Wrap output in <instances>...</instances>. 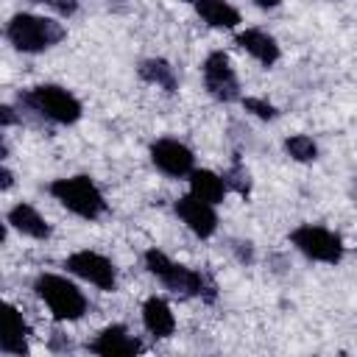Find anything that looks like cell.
<instances>
[{
	"label": "cell",
	"mask_w": 357,
	"mask_h": 357,
	"mask_svg": "<svg viewBox=\"0 0 357 357\" xmlns=\"http://www.w3.org/2000/svg\"><path fill=\"white\" fill-rule=\"evenodd\" d=\"M64 36H67V28L59 20L31 14V11H17L6 22V39L20 53H42L59 45Z\"/></svg>",
	"instance_id": "6da1fadb"
},
{
	"label": "cell",
	"mask_w": 357,
	"mask_h": 357,
	"mask_svg": "<svg viewBox=\"0 0 357 357\" xmlns=\"http://www.w3.org/2000/svg\"><path fill=\"white\" fill-rule=\"evenodd\" d=\"M17 103H20V109H28L50 123H59V126H73L84 114L81 100L59 84H36L31 89H22L17 95Z\"/></svg>",
	"instance_id": "7a4b0ae2"
},
{
	"label": "cell",
	"mask_w": 357,
	"mask_h": 357,
	"mask_svg": "<svg viewBox=\"0 0 357 357\" xmlns=\"http://www.w3.org/2000/svg\"><path fill=\"white\" fill-rule=\"evenodd\" d=\"M142 259H145L148 273L156 276L170 293H176V296H204L206 301L215 298V284H206V276L201 271H195V268H190L184 262L170 259L159 248H148L142 254Z\"/></svg>",
	"instance_id": "3957f363"
},
{
	"label": "cell",
	"mask_w": 357,
	"mask_h": 357,
	"mask_svg": "<svg viewBox=\"0 0 357 357\" xmlns=\"http://www.w3.org/2000/svg\"><path fill=\"white\" fill-rule=\"evenodd\" d=\"M33 293L50 310L56 321H78L89 310L84 290L73 279L59 276V273H39L33 279Z\"/></svg>",
	"instance_id": "277c9868"
},
{
	"label": "cell",
	"mask_w": 357,
	"mask_h": 357,
	"mask_svg": "<svg viewBox=\"0 0 357 357\" xmlns=\"http://www.w3.org/2000/svg\"><path fill=\"white\" fill-rule=\"evenodd\" d=\"M47 192H50L67 212H73L75 218H84V220H98V218L106 215V209H109V204H106L100 187H98L89 176H84V173H78V176H64V178H53V181L47 184Z\"/></svg>",
	"instance_id": "5b68a950"
},
{
	"label": "cell",
	"mask_w": 357,
	"mask_h": 357,
	"mask_svg": "<svg viewBox=\"0 0 357 357\" xmlns=\"http://www.w3.org/2000/svg\"><path fill=\"white\" fill-rule=\"evenodd\" d=\"M290 245L296 251H301L307 259L321 262V265H337L343 259V240L326 229V226H315V223H301L287 234Z\"/></svg>",
	"instance_id": "8992f818"
},
{
	"label": "cell",
	"mask_w": 357,
	"mask_h": 357,
	"mask_svg": "<svg viewBox=\"0 0 357 357\" xmlns=\"http://www.w3.org/2000/svg\"><path fill=\"white\" fill-rule=\"evenodd\" d=\"M64 268L67 273L89 282L92 287L103 290V293H112L117 287V271H114V262L98 251H89V248H81V251H73L67 259H64Z\"/></svg>",
	"instance_id": "52a82bcc"
},
{
	"label": "cell",
	"mask_w": 357,
	"mask_h": 357,
	"mask_svg": "<svg viewBox=\"0 0 357 357\" xmlns=\"http://www.w3.org/2000/svg\"><path fill=\"white\" fill-rule=\"evenodd\" d=\"M201 75H204L206 92H209L215 100H223V103L240 100V81H237V73H234V67H231L229 53L212 50V53L204 59V64H201Z\"/></svg>",
	"instance_id": "ba28073f"
},
{
	"label": "cell",
	"mask_w": 357,
	"mask_h": 357,
	"mask_svg": "<svg viewBox=\"0 0 357 357\" xmlns=\"http://www.w3.org/2000/svg\"><path fill=\"white\" fill-rule=\"evenodd\" d=\"M151 162L159 173H165L167 178H187L195 170V153L173 137H159L151 142Z\"/></svg>",
	"instance_id": "9c48e42d"
},
{
	"label": "cell",
	"mask_w": 357,
	"mask_h": 357,
	"mask_svg": "<svg viewBox=\"0 0 357 357\" xmlns=\"http://www.w3.org/2000/svg\"><path fill=\"white\" fill-rule=\"evenodd\" d=\"M173 209H176L178 220H181L195 237L206 240V237H212V234L218 231V212H215V204H209V201H204V198L187 192V195L176 198Z\"/></svg>",
	"instance_id": "30bf717a"
},
{
	"label": "cell",
	"mask_w": 357,
	"mask_h": 357,
	"mask_svg": "<svg viewBox=\"0 0 357 357\" xmlns=\"http://www.w3.org/2000/svg\"><path fill=\"white\" fill-rule=\"evenodd\" d=\"M86 351L100 354V357H131V354H139L142 351V343H139V337H134L128 332V326L109 324V326H103L86 343Z\"/></svg>",
	"instance_id": "8fae6325"
},
{
	"label": "cell",
	"mask_w": 357,
	"mask_h": 357,
	"mask_svg": "<svg viewBox=\"0 0 357 357\" xmlns=\"http://www.w3.org/2000/svg\"><path fill=\"white\" fill-rule=\"evenodd\" d=\"M234 45H237L240 50H245L254 61H259L262 67H273V64L282 59V47H279V42H276L268 31H262V28H245V31H237Z\"/></svg>",
	"instance_id": "7c38bea8"
},
{
	"label": "cell",
	"mask_w": 357,
	"mask_h": 357,
	"mask_svg": "<svg viewBox=\"0 0 357 357\" xmlns=\"http://www.w3.org/2000/svg\"><path fill=\"white\" fill-rule=\"evenodd\" d=\"M6 220H8V226H11L14 231H20L22 237H31V240H47V237H50V223L45 220V215H42L36 206L25 204V201L14 204V206L6 212Z\"/></svg>",
	"instance_id": "4fadbf2b"
},
{
	"label": "cell",
	"mask_w": 357,
	"mask_h": 357,
	"mask_svg": "<svg viewBox=\"0 0 357 357\" xmlns=\"http://www.w3.org/2000/svg\"><path fill=\"white\" fill-rule=\"evenodd\" d=\"M142 326L148 335L165 340L176 332V315H173V307L162 298V296H148L142 301Z\"/></svg>",
	"instance_id": "5bb4252c"
},
{
	"label": "cell",
	"mask_w": 357,
	"mask_h": 357,
	"mask_svg": "<svg viewBox=\"0 0 357 357\" xmlns=\"http://www.w3.org/2000/svg\"><path fill=\"white\" fill-rule=\"evenodd\" d=\"M28 335H31V326L22 310L14 304H6V335L0 337V354H8V357L28 354Z\"/></svg>",
	"instance_id": "9a60e30c"
},
{
	"label": "cell",
	"mask_w": 357,
	"mask_h": 357,
	"mask_svg": "<svg viewBox=\"0 0 357 357\" xmlns=\"http://www.w3.org/2000/svg\"><path fill=\"white\" fill-rule=\"evenodd\" d=\"M198 17L201 22H206L209 28L218 31H231L240 25V11L229 3V0H184Z\"/></svg>",
	"instance_id": "2e32d148"
},
{
	"label": "cell",
	"mask_w": 357,
	"mask_h": 357,
	"mask_svg": "<svg viewBox=\"0 0 357 357\" xmlns=\"http://www.w3.org/2000/svg\"><path fill=\"white\" fill-rule=\"evenodd\" d=\"M137 75L145 84H151L156 89H165L167 95L178 92V75H176V67L167 59H156V56L153 59H142L139 67H137Z\"/></svg>",
	"instance_id": "e0dca14e"
},
{
	"label": "cell",
	"mask_w": 357,
	"mask_h": 357,
	"mask_svg": "<svg viewBox=\"0 0 357 357\" xmlns=\"http://www.w3.org/2000/svg\"><path fill=\"white\" fill-rule=\"evenodd\" d=\"M187 178H190V192L204 198V201H209V204H220L226 198V192H229L226 178L220 173H215V170H206V167L198 170L195 167Z\"/></svg>",
	"instance_id": "ac0fdd59"
},
{
	"label": "cell",
	"mask_w": 357,
	"mask_h": 357,
	"mask_svg": "<svg viewBox=\"0 0 357 357\" xmlns=\"http://www.w3.org/2000/svg\"><path fill=\"white\" fill-rule=\"evenodd\" d=\"M284 153L293 159V162H301V165H310L318 159V145L312 137L307 134H290L284 139Z\"/></svg>",
	"instance_id": "d6986e66"
},
{
	"label": "cell",
	"mask_w": 357,
	"mask_h": 357,
	"mask_svg": "<svg viewBox=\"0 0 357 357\" xmlns=\"http://www.w3.org/2000/svg\"><path fill=\"white\" fill-rule=\"evenodd\" d=\"M240 103H243V109H245L248 114H254L257 120H276V117H279V109H276L271 100H265V98L248 95V98H240Z\"/></svg>",
	"instance_id": "ffe728a7"
},
{
	"label": "cell",
	"mask_w": 357,
	"mask_h": 357,
	"mask_svg": "<svg viewBox=\"0 0 357 357\" xmlns=\"http://www.w3.org/2000/svg\"><path fill=\"white\" fill-rule=\"evenodd\" d=\"M223 178H226V184L231 187V190H237L240 195H248V190H251V181H248V170H245V165L234 156V162H231V170L229 173H223Z\"/></svg>",
	"instance_id": "44dd1931"
},
{
	"label": "cell",
	"mask_w": 357,
	"mask_h": 357,
	"mask_svg": "<svg viewBox=\"0 0 357 357\" xmlns=\"http://www.w3.org/2000/svg\"><path fill=\"white\" fill-rule=\"evenodd\" d=\"M33 3L47 6V8H53V11L61 14V17H73V14L78 11V3H75V0H33Z\"/></svg>",
	"instance_id": "7402d4cb"
},
{
	"label": "cell",
	"mask_w": 357,
	"mask_h": 357,
	"mask_svg": "<svg viewBox=\"0 0 357 357\" xmlns=\"http://www.w3.org/2000/svg\"><path fill=\"white\" fill-rule=\"evenodd\" d=\"M0 123H3V128H8V126H14V123H17L14 106H8V103H3V106H0Z\"/></svg>",
	"instance_id": "603a6c76"
},
{
	"label": "cell",
	"mask_w": 357,
	"mask_h": 357,
	"mask_svg": "<svg viewBox=\"0 0 357 357\" xmlns=\"http://www.w3.org/2000/svg\"><path fill=\"white\" fill-rule=\"evenodd\" d=\"M11 184H14V173L8 170V165L3 162V167H0V190L3 192H8L11 190Z\"/></svg>",
	"instance_id": "cb8c5ba5"
},
{
	"label": "cell",
	"mask_w": 357,
	"mask_h": 357,
	"mask_svg": "<svg viewBox=\"0 0 357 357\" xmlns=\"http://www.w3.org/2000/svg\"><path fill=\"white\" fill-rule=\"evenodd\" d=\"M251 3H254L257 8H265V11H271V8H276L282 0H251Z\"/></svg>",
	"instance_id": "d4e9b609"
}]
</instances>
